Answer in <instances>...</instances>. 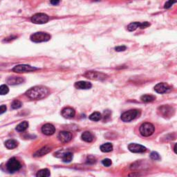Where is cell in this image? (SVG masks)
I'll return each mask as SVG.
<instances>
[{"label": "cell", "instance_id": "cell-1", "mask_svg": "<svg viewBox=\"0 0 177 177\" xmlns=\"http://www.w3.org/2000/svg\"><path fill=\"white\" fill-rule=\"evenodd\" d=\"M26 94L32 100H40L46 98L49 94V90L45 86H36L29 88Z\"/></svg>", "mask_w": 177, "mask_h": 177}, {"label": "cell", "instance_id": "cell-2", "mask_svg": "<svg viewBox=\"0 0 177 177\" xmlns=\"http://www.w3.org/2000/svg\"><path fill=\"white\" fill-rule=\"evenodd\" d=\"M51 38V35H49L47 33L37 32L31 35V37H30V39L35 43H40L49 41Z\"/></svg>", "mask_w": 177, "mask_h": 177}, {"label": "cell", "instance_id": "cell-3", "mask_svg": "<svg viewBox=\"0 0 177 177\" xmlns=\"http://www.w3.org/2000/svg\"><path fill=\"white\" fill-rule=\"evenodd\" d=\"M141 116V111L138 109H131L127 111H125L121 115V120L123 122L127 123L133 120L136 119Z\"/></svg>", "mask_w": 177, "mask_h": 177}, {"label": "cell", "instance_id": "cell-4", "mask_svg": "<svg viewBox=\"0 0 177 177\" xmlns=\"http://www.w3.org/2000/svg\"><path fill=\"white\" fill-rule=\"evenodd\" d=\"M83 76H84L85 78H88V79L99 81H103L108 78L107 75L105 74L104 73L93 71H86V72H85V73H84Z\"/></svg>", "mask_w": 177, "mask_h": 177}, {"label": "cell", "instance_id": "cell-5", "mask_svg": "<svg viewBox=\"0 0 177 177\" xmlns=\"http://www.w3.org/2000/svg\"><path fill=\"white\" fill-rule=\"evenodd\" d=\"M139 131L142 136L148 137L153 134L155 131V127L152 123H145L141 125Z\"/></svg>", "mask_w": 177, "mask_h": 177}, {"label": "cell", "instance_id": "cell-6", "mask_svg": "<svg viewBox=\"0 0 177 177\" xmlns=\"http://www.w3.org/2000/svg\"><path fill=\"white\" fill-rule=\"evenodd\" d=\"M49 20V17L45 13H36L31 17V21L33 24H44Z\"/></svg>", "mask_w": 177, "mask_h": 177}, {"label": "cell", "instance_id": "cell-7", "mask_svg": "<svg viewBox=\"0 0 177 177\" xmlns=\"http://www.w3.org/2000/svg\"><path fill=\"white\" fill-rule=\"evenodd\" d=\"M6 168H7V170L10 172L13 173L20 170V168H21V165L17 158L13 157V158H11V159H9V161H8Z\"/></svg>", "mask_w": 177, "mask_h": 177}, {"label": "cell", "instance_id": "cell-8", "mask_svg": "<svg viewBox=\"0 0 177 177\" xmlns=\"http://www.w3.org/2000/svg\"><path fill=\"white\" fill-rule=\"evenodd\" d=\"M38 69H39L38 68L33 67V66H30V65L18 64L17 65V66H14V68H13V72H15L17 73H21L32 72V71H35Z\"/></svg>", "mask_w": 177, "mask_h": 177}, {"label": "cell", "instance_id": "cell-9", "mask_svg": "<svg viewBox=\"0 0 177 177\" xmlns=\"http://www.w3.org/2000/svg\"><path fill=\"white\" fill-rule=\"evenodd\" d=\"M158 112L164 118H167V117H171L173 116L174 113V109L172 107L168 106V105H163V106L160 107L158 109Z\"/></svg>", "mask_w": 177, "mask_h": 177}, {"label": "cell", "instance_id": "cell-10", "mask_svg": "<svg viewBox=\"0 0 177 177\" xmlns=\"http://www.w3.org/2000/svg\"><path fill=\"white\" fill-rule=\"evenodd\" d=\"M128 149L133 153H143L146 151L147 148L141 145L136 144V143H131L128 146Z\"/></svg>", "mask_w": 177, "mask_h": 177}, {"label": "cell", "instance_id": "cell-11", "mask_svg": "<svg viewBox=\"0 0 177 177\" xmlns=\"http://www.w3.org/2000/svg\"><path fill=\"white\" fill-rule=\"evenodd\" d=\"M58 138L62 143H66L71 141L72 139V134L69 131H60L58 134Z\"/></svg>", "mask_w": 177, "mask_h": 177}, {"label": "cell", "instance_id": "cell-12", "mask_svg": "<svg viewBox=\"0 0 177 177\" xmlns=\"http://www.w3.org/2000/svg\"><path fill=\"white\" fill-rule=\"evenodd\" d=\"M170 89V86L167 83L165 82H161L157 84L156 86H154V90L156 92L158 93H166L167 91H169Z\"/></svg>", "mask_w": 177, "mask_h": 177}, {"label": "cell", "instance_id": "cell-13", "mask_svg": "<svg viewBox=\"0 0 177 177\" xmlns=\"http://www.w3.org/2000/svg\"><path fill=\"white\" fill-rule=\"evenodd\" d=\"M42 131L46 136H51V135H53L55 133V131H56V127L52 124L47 123V124L43 125L42 127Z\"/></svg>", "mask_w": 177, "mask_h": 177}, {"label": "cell", "instance_id": "cell-14", "mask_svg": "<svg viewBox=\"0 0 177 177\" xmlns=\"http://www.w3.org/2000/svg\"><path fill=\"white\" fill-rule=\"evenodd\" d=\"M61 114L64 118L70 119V118H72L75 116V115H76V111H75V110L73 109V108L66 107L62 110Z\"/></svg>", "mask_w": 177, "mask_h": 177}, {"label": "cell", "instance_id": "cell-15", "mask_svg": "<svg viewBox=\"0 0 177 177\" xmlns=\"http://www.w3.org/2000/svg\"><path fill=\"white\" fill-rule=\"evenodd\" d=\"M74 86L78 89H89L92 87L91 83L86 81H78L75 83Z\"/></svg>", "mask_w": 177, "mask_h": 177}, {"label": "cell", "instance_id": "cell-16", "mask_svg": "<svg viewBox=\"0 0 177 177\" xmlns=\"http://www.w3.org/2000/svg\"><path fill=\"white\" fill-rule=\"evenodd\" d=\"M24 82V79L21 77H10L8 78L7 83L10 85H17L21 84Z\"/></svg>", "mask_w": 177, "mask_h": 177}, {"label": "cell", "instance_id": "cell-17", "mask_svg": "<svg viewBox=\"0 0 177 177\" xmlns=\"http://www.w3.org/2000/svg\"><path fill=\"white\" fill-rule=\"evenodd\" d=\"M51 148L48 146H45L44 148H42V149L39 150L38 151H37L36 153L33 154V156L34 157H41L43 156L44 155L48 154L49 152H51Z\"/></svg>", "mask_w": 177, "mask_h": 177}, {"label": "cell", "instance_id": "cell-18", "mask_svg": "<svg viewBox=\"0 0 177 177\" xmlns=\"http://www.w3.org/2000/svg\"><path fill=\"white\" fill-rule=\"evenodd\" d=\"M82 139L86 143H91L93 141V135L90 131H84L81 136Z\"/></svg>", "mask_w": 177, "mask_h": 177}, {"label": "cell", "instance_id": "cell-19", "mask_svg": "<svg viewBox=\"0 0 177 177\" xmlns=\"http://www.w3.org/2000/svg\"><path fill=\"white\" fill-rule=\"evenodd\" d=\"M17 145H18L17 142L13 139L8 140V141H6V143H5V146H6V148L9 150L15 149V148H17Z\"/></svg>", "mask_w": 177, "mask_h": 177}, {"label": "cell", "instance_id": "cell-20", "mask_svg": "<svg viewBox=\"0 0 177 177\" xmlns=\"http://www.w3.org/2000/svg\"><path fill=\"white\" fill-rule=\"evenodd\" d=\"M100 149L103 152H110L113 150V145L110 143H105L100 147Z\"/></svg>", "mask_w": 177, "mask_h": 177}, {"label": "cell", "instance_id": "cell-21", "mask_svg": "<svg viewBox=\"0 0 177 177\" xmlns=\"http://www.w3.org/2000/svg\"><path fill=\"white\" fill-rule=\"evenodd\" d=\"M28 127V123L27 121H23L17 126L16 130L18 132L24 131Z\"/></svg>", "mask_w": 177, "mask_h": 177}, {"label": "cell", "instance_id": "cell-22", "mask_svg": "<svg viewBox=\"0 0 177 177\" xmlns=\"http://www.w3.org/2000/svg\"><path fill=\"white\" fill-rule=\"evenodd\" d=\"M141 100L144 103H150L156 100V96L153 95H143L141 97Z\"/></svg>", "mask_w": 177, "mask_h": 177}, {"label": "cell", "instance_id": "cell-23", "mask_svg": "<svg viewBox=\"0 0 177 177\" xmlns=\"http://www.w3.org/2000/svg\"><path fill=\"white\" fill-rule=\"evenodd\" d=\"M62 161L64 163H70L73 159V154L71 152H66L63 154L62 156Z\"/></svg>", "mask_w": 177, "mask_h": 177}, {"label": "cell", "instance_id": "cell-24", "mask_svg": "<svg viewBox=\"0 0 177 177\" xmlns=\"http://www.w3.org/2000/svg\"><path fill=\"white\" fill-rule=\"evenodd\" d=\"M89 119L92 121H99L102 119V115L100 112H98V111H96V112H93V113H91V115L89 116Z\"/></svg>", "mask_w": 177, "mask_h": 177}, {"label": "cell", "instance_id": "cell-25", "mask_svg": "<svg viewBox=\"0 0 177 177\" xmlns=\"http://www.w3.org/2000/svg\"><path fill=\"white\" fill-rule=\"evenodd\" d=\"M51 175V172L48 169H42L38 172L36 176L38 177H48Z\"/></svg>", "mask_w": 177, "mask_h": 177}, {"label": "cell", "instance_id": "cell-26", "mask_svg": "<svg viewBox=\"0 0 177 177\" xmlns=\"http://www.w3.org/2000/svg\"><path fill=\"white\" fill-rule=\"evenodd\" d=\"M141 26V22H138V21H135V22H132L131 24H129L127 26V30L129 31H134L135 30H136L137 28H139Z\"/></svg>", "mask_w": 177, "mask_h": 177}, {"label": "cell", "instance_id": "cell-27", "mask_svg": "<svg viewBox=\"0 0 177 177\" xmlns=\"http://www.w3.org/2000/svg\"><path fill=\"white\" fill-rule=\"evenodd\" d=\"M9 92V88L6 84H3L0 86V95H6Z\"/></svg>", "mask_w": 177, "mask_h": 177}, {"label": "cell", "instance_id": "cell-28", "mask_svg": "<svg viewBox=\"0 0 177 177\" xmlns=\"http://www.w3.org/2000/svg\"><path fill=\"white\" fill-rule=\"evenodd\" d=\"M21 105H22V103L19 101H14L11 105V107L13 109H17L21 107Z\"/></svg>", "mask_w": 177, "mask_h": 177}, {"label": "cell", "instance_id": "cell-29", "mask_svg": "<svg viewBox=\"0 0 177 177\" xmlns=\"http://www.w3.org/2000/svg\"><path fill=\"white\" fill-rule=\"evenodd\" d=\"M177 1V0H168V1H167L166 3L165 4L164 8L165 9H169L173 6L174 4H176Z\"/></svg>", "mask_w": 177, "mask_h": 177}, {"label": "cell", "instance_id": "cell-30", "mask_svg": "<svg viewBox=\"0 0 177 177\" xmlns=\"http://www.w3.org/2000/svg\"><path fill=\"white\" fill-rule=\"evenodd\" d=\"M150 158L152 160H155V161H158L161 159V156H160L159 154L157 153L156 152H152L150 154Z\"/></svg>", "mask_w": 177, "mask_h": 177}, {"label": "cell", "instance_id": "cell-31", "mask_svg": "<svg viewBox=\"0 0 177 177\" xmlns=\"http://www.w3.org/2000/svg\"><path fill=\"white\" fill-rule=\"evenodd\" d=\"M102 163L105 167H109L110 165L112 164V161L109 158H105L102 161Z\"/></svg>", "mask_w": 177, "mask_h": 177}, {"label": "cell", "instance_id": "cell-32", "mask_svg": "<svg viewBox=\"0 0 177 177\" xmlns=\"http://www.w3.org/2000/svg\"><path fill=\"white\" fill-rule=\"evenodd\" d=\"M127 49V47L125 46H116L115 48V51H118V52H121V51H125Z\"/></svg>", "mask_w": 177, "mask_h": 177}, {"label": "cell", "instance_id": "cell-33", "mask_svg": "<svg viewBox=\"0 0 177 177\" xmlns=\"http://www.w3.org/2000/svg\"><path fill=\"white\" fill-rule=\"evenodd\" d=\"M150 25L151 24H150V22H148V21H145V22L141 23V26H140L139 28H142V29H144V28L149 27Z\"/></svg>", "mask_w": 177, "mask_h": 177}, {"label": "cell", "instance_id": "cell-34", "mask_svg": "<svg viewBox=\"0 0 177 177\" xmlns=\"http://www.w3.org/2000/svg\"><path fill=\"white\" fill-rule=\"evenodd\" d=\"M87 163H91V164H93V163H96V158H94L93 156H88L87 158Z\"/></svg>", "mask_w": 177, "mask_h": 177}, {"label": "cell", "instance_id": "cell-35", "mask_svg": "<svg viewBox=\"0 0 177 177\" xmlns=\"http://www.w3.org/2000/svg\"><path fill=\"white\" fill-rule=\"evenodd\" d=\"M6 109H7V107H6V105H1V106H0V115L6 112Z\"/></svg>", "mask_w": 177, "mask_h": 177}, {"label": "cell", "instance_id": "cell-36", "mask_svg": "<svg viewBox=\"0 0 177 177\" xmlns=\"http://www.w3.org/2000/svg\"><path fill=\"white\" fill-rule=\"evenodd\" d=\"M110 115H111V112L109 111V110H106V111L104 112V118L105 120H106L107 118H109Z\"/></svg>", "mask_w": 177, "mask_h": 177}, {"label": "cell", "instance_id": "cell-37", "mask_svg": "<svg viewBox=\"0 0 177 177\" xmlns=\"http://www.w3.org/2000/svg\"><path fill=\"white\" fill-rule=\"evenodd\" d=\"M60 0H50V3H51L52 5H54V6H56L60 3Z\"/></svg>", "mask_w": 177, "mask_h": 177}, {"label": "cell", "instance_id": "cell-38", "mask_svg": "<svg viewBox=\"0 0 177 177\" xmlns=\"http://www.w3.org/2000/svg\"><path fill=\"white\" fill-rule=\"evenodd\" d=\"M176 145L175 144V145H174V152L176 153Z\"/></svg>", "mask_w": 177, "mask_h": 177}]
</instances>
